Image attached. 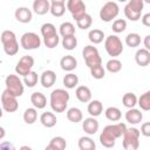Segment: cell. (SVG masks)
I'll return each instance as SVG.
<instances>
[{"instance_id": "6da1fadb", "label": "cell", "mask_w": 150, "mask_h": 150, "mask_svg": "<svg viewBox=\"0 0 150 150\" xmlns=\"http://www.w3.org/2000/svg\"><path fill=\"white\" fill-rule=\"evenodd\" d=\"M127 129L125 123H115V124H109L103 128L102 132L100 134V143L104 148H112L115 146L116 139L122 137L124 130Z\"/></svg>"}, {"instance_id": "7a4b0ae2", "label": "cell", "mask_w": 150, "mask_h": 150, "mask_svg": "<svg viewBox=\"0 0 150 150\" xmlns=\"http://www.w3.org/2000/svg\"><path fill=\"white\" fill-rule=\"evenodd\" d=\"M69 97H70L69 93L66 89H62V88L54 89L50 93V97H49V103H50L52 110L54 112H63V111H66Z\"/></svg>"}, {"instance_id": "3957f363", "label": "cell", "mask_w": 150, "mask_h": 150, "mask_svg": "<svg viewBox=\"0 0 150 150\" xmlns=\"http://www.w3.org/2000/svg\"><path fill=\"white\" fill-rule=\"evenodd\" d=\"M41 35L43 38L45 46L49 49L55 48L60 42L59 34L56 33V27L50 22H46L41 26Z\"/></svg>"}, {"instance_id": "277c9868", "label": "cell", "mask_w": 150, "mask_h": 150, "mask_svg": "<svg viewBox=\"0 0 150 150\" xmlns=\"http://www.w3.org/2000/svg\"><path fill=\"white\" fill-rule=\"evenodd\" d=\"M2 46H4V50L8 56H13L15 54H18L19 52V43L16 40V35L13 30H4L0 35Z\"/></svg>"}, {"instance_id": "5b68a950", "label": "cell", "mask_w": 150, "mask_h": 150, "mask_svg": "<svg viewBox=\"0 0 150 150\" xmlns=\"http://www.w3.org/2000/svg\"><path fill=\"white\" fill-rule=\"evenodd\" d=\"M139 130L137 128H127L122 135V144L125 150H137L139 146Z\"/></svg>"}, {"instance_id": "8992f818", "label": "cell", "mask_w": 150, "mask_h": 150, "mask_svg": "<svg viewBox=\"0 0 150 150\" xmlns=\"http://www.w3.org/2000/svg\"><path fill=\"white\" fill-rule=\"evenodd\" d=\"M143 9H144L143 0H128V4L124 7V15L130 21H138L141 19Z\"/></svg>"}, {"instance_id": "52a82bcc", "label": "cell", "mask_w": 150, "mask_h": 150, "mask_svg": "<svg viewBox=\"0 0 150 150\" xmlns=\"http://www.w3.org/2000/svg\"><path fill=\"white\" fill-rule=\"evenodd\" d=\"M104 48H105V52L108 53L109 56H112V57H116V56H120L122 53H123V43L121 41V39L115 35V34H111L107 38H104Z\"/></svg>"}, {"instance_id": "ba28073f", "label": "cell", "mask_w": 150, "mask_h": 150, "mask_svg": "<svg viewBox=\"0 0 150 150\" xmlns=\"http://www.w3.org/2000/svg\"><path fill=\"white\" fill-rule=\"evenodd\" d=\"M5 84H6V89L14 96H16V97L22 96L25 87H23V82L21 81V79L19 77L18 74L7 75V77L5 79Z\"/></svg>"}, {"instance_id": "9c48e42d", "label": "cell", "mask_w": 150, "mask_h": 150, "mask_svg": "<svg viewBox=\"0 0 150 150\" xmlns=\"http://www.w3.org/2000/svg\"><path fill=\"white\" fill-rule=\"evenodd\" d=\"M82 56H83L86 66L88 68H91V67L97 66V64H102V59L100 56L98 49L96 47L91 46V45H88V46H86L83 48Z\"/></svg>"}, {"instance_id": "30bf717a", "label": "cell", "mask_w": 150, "mask_h": 150, "mask_svg": "<svg viewBox=\"0 0 150 150\" xmlns=\"http://www.w3.org/2000/svg\"><path fill=\"white\" fill-rule=\"evenodd\" d=\"M120 13V7L115 1H107L100 9V19L104 22L112 21Z\"/></svg>"}, {"instance_id": "8fae6325", "label": "cell", "mask_w": 150, "mask_h": 150, "mask_svg": "<svg viewBox=\"0 0 150 150\" xmlns=\"http://www.w3.org/2000/svg\"><path fill=\"white\" fill-rule=\"evenodd\" d=\"M20 45L25 50L38 49L41 46V38L34 32H26L21 35Z\"/></svg>"}, {"instance_id": "7c38bea8", "label": "cell", "mask_w": 150, "mask_h": 150, "mask_svg": "<svg viewBox=\"0 0 150 150\" xmlns=\"http://www.w3.org/2000/svg\"><path fill=\"white\" fill-rule=\"evenodd\" d=\"M67 9L70 12L73 19L76 21L87 13V7L83 0H67Z\"/></svg>"}, {"instance_id": "4fadbf2b", "label": "cell", "mask_w": 150, "mask_h": 150, "mask_svg": "<svg viewBox=\"0 0 150 150\" xmlns=\"http://www.w3.org/2000/svg\"><path fill=\"white\" fill-rule=\"evenodd\" d=\"M1 105H2V110H5L6 112L16 111L18 108H19V103H18L16 96H14L7 89H5L2 91V94H1Z\"/></svg>"}, {"instance_id": "5bb4252c", "label": "cell", "mask_w": 150, "mask_h": 150, "mask_svg": "<svg viewBox=\"0 0 150 150\" xmlns=\"http://www.w3.org/2000/svg\"><path fill=\"white\" fill-rule=\"evenodd\" d=\"M33 66H34V59H33V56L23 55L19 60V62L16 63V66H15V73L18 75L25 76V75H27L32 70Z\"/></svg>"}, {"instance_id": "9a60e30c", "label": "cell", "mask_w": 150, "mask_h": 150, "mask_svg": "<svg viewBox=\"0 0 150 150\" xmlns=\"http://www.w3.org/2000/svg\"><path fill=\"white\" fill-rule=\"evenodd\" d=\"M98 121L93 116L84 118V121L82 122V129L88 135H95L98 131Z\"/></svg>"}, {"instance_id": "2e32d148", "label": "cell", "mask_w": 150, "mask_h": 150, "mask_svg": "<svg viewBox=\"0 0 150 150\" xmlns=\"http://www.w3.org/2000/svg\"><path fill=\"white\" fill-rule=\"evenodd\" d=\"M14 16H15V19L19 22H21V23H28L33 19V13L27 7H19V8L15 9Z\"/></svg>"}, {"instance_id": "e0dca14e", "label": "cell", "mask_w": 150, "mask_h": 150, "mask_svg": "<svg viewBox=\"0 0 150 150\" xmlns=\"http://www.w3.org/2000/svg\"><path fill=\"white\" fill-rule=\"evenodd\" d=\"M55 81H56V74H55V71H53L50 69L45 70L41 74V76H40V83H41V86L43 88H50V87H53L54 83H55Z\"/></svg>"}, {"instance_id": "ac0fdd59", "label": "cell", "mask_w": 150, "mask_h": 150, "mask_svg": "<svg viewBox=\"0 0 150 150\" xmlns=\"http://www.w3.org/2000/svg\"><path fill=\"white\" fill-rule=\"evenodd\" d=\"M125 120L130 124H138L143 120V114H142V111L139 109H136L135 107L134 108H129L128 111L125 112Z\"/></svg>"}, {"instance_id": "d6986e66", "label": "cell", "mask_w": 150, "mask_h": 150, "mask_svg": "<svg viewBox=\"0 0 150 150\" xmlns=\"http://www.w3.org/2000/svg\"><path fill=\"white\" fill-rule=\"evenodd\" d=\"M135 61L141 67H146L150 63V50L145 48H141L135 54Z\"/></svg>"}, {"instance_id": "ffe728a7", "label": "cell", "mask_w": 150, "mask_h": 150, "mask_svg": "<svg viewBox=\"0 0 150 150\" xmlns=\"http://www.w3.org/2000/svg\"><path fill=\"white\" fill-rule=\"evenodd\" d=\"M50 1L49 0H34L33 1V11L38 15H45L49 12Z\"/></svg>"}, {"instance_id": "44dd1931", "label": "cell", "mask_w": 150, "mask_h": 150, "mask_svg": "<svg viewBox=\"0 0 150 150\" xmlns=\"http://www.w3.org/2000/svg\"><path fill=\"white\" fill-rule=\"evenodd\" d=\"M60 66L64 71H73L77 67V60L73 55H66L60 60Z\"/></svg>"}, {"instance_id": "7402d4cb", "label": "cell", "mask_w": 150, "mask_h": 150, "mask_svg": "<svg viewBox=\"0 0 150 150\" xmlns=\"http://www.w3.org/2000/svg\"><path fill=\"white\" fill-rule=\"evenodd\" d=\"M75 96L80 102L87 103L91 100V90L87 86H79L75 90Z\"/></svg>"}, {"instance_id": "603a6c76", "label": "cell", "mask_w": 150, "mask_h": 150, "mask_svg": "<svg viewBox=\"0 0 150 150\" xmlns=\"http://www.w3.org/2000/svg\"><path fill=\"white\" fill-rule=\"evenodd\" d=\"M30 102L36 109H43L47 105V98L46 96L40 91H34L30 95Z\"/></svg>"}, {"instance_id": "cb8c5ba5", "label": "cell", "mask_w": 150, "mask_h": 150, "mask_svg": "<svg viewBox=\"0 0 150 150\" xmlns=\"http://www.w3.org/2000/svg\"><path fill=\"white\" fill-rule=\"evenodd\" d=\"M88 112L90 116L93 117H97L102 114L103 111V104L101 101L98 100H93V101H89V104H88V108H87Z\"/></svg>"}, {"instance_id": "d4e9b609", "label": "cell", "mask_w": 150, "mask_h": 150, "mask_svg": "<svg viewBox=\"0 0 150 150\" xmlns=\"http://www.w3.org/2000/svg\"><path fill=\"white\" fill-rule=\"evenodd\" d=\"M40 122H41V124H42L43 127H46V128H53V127H55L57 120H56V116H55L53 112H50V111H45V112H42L41 116H40Z\"/></svg>"}, {"instance_id": "484cf974", "label": "cell", "mask_w": 150, "mask_h": 150, "mask_svg": "<svg viewBox=\"0 0 150 150\" xmlns=\"http://www.w3.org/2000/svg\"><path fill=\"white\" fill-rule=\"evenodd\" d=\"M67 146V142L61 136H55L50 139L49 144L46 146L47 150H63Z\"/></svg>"}, {"instance_id": "4316f807", "label": "cell", "mask_w": 150, "mask_h": 150, "mask_svg": "<svg viewBox=\"0 0 150 150\" xmlns=\"http://www.w3.org/2000/svg\"><path fill=\"white\" fill-rule=\"evenodd\" d=\"M67 118H68V121H70L73 123H79L83 120V114L80 108L73 107L67 110Z\"/></svg>"}, {"instance_id": "83f0119b", "label": "cell", "mask_w": 150, "mask_h": 150, "mask_svg": "<svg viewBox=\"0 0 150 150\" xmlns=\"http://www.w3.org/2000/svg\"><path fill=\"white\" fill-rule=\"evenodd\" d=\"M105 117L111 122H118L122 117V112L117 107H109L104 111Z\"/></svg>"}, {"instance_id": "f1b7e54d", "label": "cell", "mask_w": 150, "mask_h": 150, "mask_svg": "<svg viewBox=\"0 0 150 150\" xmlns=\"http://www.w3.org/2000/svg\"><path fill=\"white\" fill-rule=\"evenodd\" d=\"M88 39H89V41H90L91 43L98 45V43H101V42L104 40V33H103V30L97 29V28L91 29V30H89V33H88Z\"/></svg>"}, {"instance_id": "f546056e", "label": "cell", "mask_w": 150, "mask_h": 150, "mask_svg": "<svg viewBox=\"0 0 150 150\" xmlns=\"http://www.w3.org/2000/svg\"><path fill=\"white\" fill-rule=\"evenodd\" d=\"M62 82H63V86L67 89H73L79 84V77L74 73H68V74H66L63 76Z\"/></svg>"}, {"instance_id": "4dcf8cb0", "label": "cell", "mask_w": 150, "mask_h": 150, "mask_svg": "<svg viewBox=\"0 0 150 150\" xmlns=\"http://www.w3.org/2000/svg\"><path fill=\"white\" fill-rule=\"evenodd\" d=\"M59 32H60V35L62 38L69 36V35H75V26L69 21L62 22L59 27Z\"/></svg>"}, {"instance_id": "1f68e13d", "label": "cell", "mask_w": 150, "mask_h": 150, "mask_svg": "<svg viewBox=\"0 0 150 150\" xmlns=\"http://www.w3.org/2000/svg\"><path fill=\"white\" fill-rule=\"evenodd\" d=\"M79 148L80 150H94L96 148V144L93 138L88 136H82L79 139Z\"/></svg>"}, {"instance_id": "d6a6232c", "label": "cell", "mask_w": 150, "mask_h": 150, "mask_svg": "<svg viewBox=\"0 0 150 150\" xmlns=\"http://www.w3.org/2000/svg\"><path fill=\"white\" fill-rule=\"evenodd\" d=\"M125 45L130 48H136L141 45V35L137 33H129L125 36Z\"/></svg>"}, {"instance_id": "836d02e7", "label": "cell", "mask_w": 150, "mask_h": 150, "mask_svg": "<svg viewBox=\"0 0 150 150\" xmlns=\"http://www.w3.org/2000/svg\"><path fill=\"white\" fill-rule=\"evenodd\" d=\"M137 104L144 111L150 110V91H145L137 98Z\"/></svg>"}, {"instance_id": "e575fe53", "label": "cell", "mask_w": 150, "mask_h": 150, "mask_svg": "<svg viewBox=\"0 0 150 150\" xmlns=\"http://www.w3.org/2000/svg\"><path fill=\"white\" fill-rule=\"evenodd\" d=\"M38 120V110L36 108H27L23 112V121L27 124H33Z\"/></svg>"}, {"instance_id": "d590c367", "label": "cell", "mask_w": 150, "mask_h": 150, "mask_svg": "<svg viewBox=\"0 0 150 150\" xmlns=\"http://www.w3.org/2000/svg\"><path fill=\"white\" fill-rule=\"evenodd\" d=\"M122 103L125 108H134L137 104V96L134 93H125L122 97Z\"/></svg>"}, {"instance_id": "8d00e7d4", "label": "cell", "mask_w": 150, "mask_h": 150, "mask_svg": "<svg viewBox=\"0 0 150 150\" xmlns=\"http://www.w3.org/2000/svg\"><path fill=\"white\" fill-rule=\"evenodd\" d=\"M105 69H107L109 73H112V74L118 73V71H121V69H122V62H121L120 60L112 57V59H110V60L107 62Z\"/></svg>"}, {"instance_id": "74e56055", "label": "cell", "mask_w": 150, "mask_h": 150, "mask_svg": "<svg viewBox=\"0 0 150 150\" xmlns=\"http://www.w3.org/2000/svg\"><path fill=\"white\" fill-rule=\"evenodd\" d=\"M49 12L53 16L60 18L66 13V4H50Z\"/></svg>"}, {"instance_id": "f35d334b", "label": "cell", "mask_w": 150, "mask_h": 150, "mask_svg": "<svg viewBox=\"0 0 150 150\" xmlns=\"http://www.w3.org/2000/svg\"><path fill=\"white\" fill-rule=\"evenodd\" d=\"M76 46H77V39L75 38V35H69V36L62 38V47L66 50H73V49H75Z\"/></svg>"}, {"instance_id": "ab89813d", "label": "cell", "mask_w": 150, "mask_h": 150, "mask_svg": "<svg viewBox=\"0 0 150 150\" xmlns=\"http://www.w3.org/2000/svg\"><path fill=\"white\" fill-rule=\"evenodd\" d=\"M93 23V18L90 14L86 13L83 16H81L79 20H76V25L80 29H88Z\"/></svg>"}, {"instance_id": "60d3db41", "label": "cell", "mask_w": 150, "mask_h": 150, "mask_svg": "<svg viewBox=\"0 0 150 150\" xmlns=\"http://www.w3.org/2000/svg\"><path fill=\"white\" fill-rule=\"evenodd\" d=\"M38 80H39V77H38V73L30 70L27 75L23 76V81H22V82H23L28 88H33V87L36 86Z\"/></svg>"}, {"instance_id": "b9f144b4", "label": "cell", "mask_w": 150, "mask_h": 150, "mask_svg": "<svg viewBox=\"0 0 150 150\" xmlns=\"http://www.w3.org/2000/svg\"><path fill=\"white\" fill-rule=\"evenodd\" d=\"M89 69H90V75L96 80H101V79H103L105 76V69L103 68L102 64L94 66V67H91Z\"/></svg>"}, {"instance_id": "7bdbcfd3", "label": "cell", "mask_w": 150, "mask_h": 150, "mask_svg": "<svg viewBox=\"0 0 150 150\" xmlns=\"http://www.w3.org/2000/svg\"><path fill=\"white\" fill-rule=\"evenodd\" d=\"M125 28H127V21H125L124 19H116V20L112 22L111 29H112V32H115V33H117V34L124 32Z\"/></svg>"}, {"instance_id": "ee69618b", "label": "cell", "mask_w": 150, "mask_h": 150, "mask_svg": "<svg viewBox=\"0 0 150 150\" xmlns=\"http://www.w3.org/2000/svg\"><path fill=\"white\" fill-rule=\"evenodd\" d=\"M143 136L145 137H149L150 136V122H144L142 125H141V131H139Z\"/></svg>"}, {"instance_id": "f6af8a7d", "label": "cell", "mask_w": 150, "mask_h": 150, "mask_svg": "<svg viewBox=\"0 0 150 150\" xmlns=\"http://www.w3.org/2000/svg\"><path fill=\"white\" fill-rule=\"evenodd\" d=\"M141 21L145 27H150V13H146L143 16H141Z\"/></svg>"}, {"instance_id": "bcb514c9", "label": "cell", "mask_w": 150, "mask_h": 150, "mask_svg": "<svg viewBox=\"0 0 150 150\" xmlns=\"http://www.w3.org/2000/svg\"><path fill=\"white\" fill-rule=\"evenodd\" d=\"M144 48L150 50V35H146L144 38Z\"/></svg>"}, {"instance_id": "7dc6e473", "label": "cell", "mask_w": 150, "mask_h": 150, "mask_svg": "<svg viewBox=\"0 0 150 150\" xmlns=\"http://www.w3.org/2000/svg\"><path fill=\"white\" fill-rule=\"evenodd\" d=\"M4 148H7V149H14V146L9 143H4V144H0V149H4Z\"/></svg>"}, {"instance_id": "c3c4849f", "label": "cell", "mask_w": 150, "mask_h": 150, "mask_svg": "<svg viewBox=\"0 0 150 150\" xmlns=\"http://www.w3.org/2000/svg\"><path fill=\"white\" fill-rule=\"evenodd\" d=\"M5 136H6V131H5V129L2 127H0V139H2Z\"/></svg>"}, {"instance_id": "681fc988", "label": "cell", "mask_w": 150, "mask_h": 150, "mask_svg": "<svg viewBox=\"0 0 150 150\" xmlns=\"http://www.w3.org/2000/svg\"><path fill=\"white\" fill-rule=\"evenodd\" d=\"M50 4H66V0H50Z\"/></svg>"}, {"instance_id": "f907efd6", "label": "cell", "mask_w": 150, "mask_h": 150, "mask_svg": "<svg viewBox=\"0 0 150 150\" xmlns=\"http://www.w3.org/2000/svg\"><path fill=\"white\" fill-rule=\"evenodd\" d=\"M2 117V108H0V118Z\"/></svg>"}, {"instance_id": "816d5d0a", "label": "cell", "mask_w": 150, "mask_h": 150, "mask_svg": "<svg viewBox=\"0 0 150 150\" xmlns=\"http://www.w3.org/2000/svg\"><path fill=\"white\" fill-rule=\"evenodd\" d=\"M117 1H120V2H127L128 0H117Z\"/></svg>"}, {"instance_id": "f5cc1de1", "label": "cell", "mask_w": 150, "mask_h": 150, "mask_svg": "<svg viewBox=\"0 0 150 150\" xmlns=\"http://www.w3.org/2000/svg\"><path fill=\"white\" fill-rule=\"evenodd\" d=\"M104 1H109V0H104Z\"/></svg>"}]
</instances>
